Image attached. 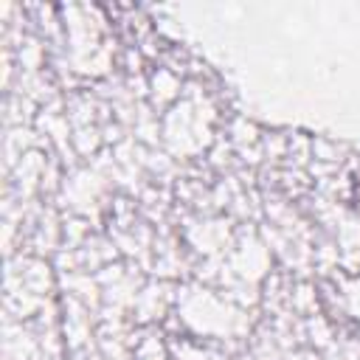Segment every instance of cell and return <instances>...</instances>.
<instances>
[{
  "label": "cell",
  "instance_id": "1",
  "mask_svg": "<svg viewBox=\"0 0 360 360\" xmlns=\"http://www.w3.org/2000/svg\"><path fill=\"white\" fill-rule=\"evenodd\" d=\"M354 200H360V172H357V177H354Z\"/></svg>",
  "mask_w": 360,
  "mask_h": 360
}]
</instances>
